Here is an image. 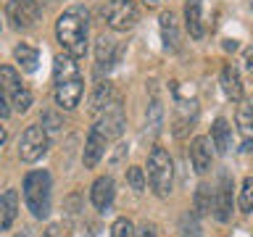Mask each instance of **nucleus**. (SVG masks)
Returning <instances> with one entry per match:
<instances>
[{
  "instance_id": "9b49d317",
  "label": "nucleus",
  "mask_w": 253,
  "mask_h": 237,
  "mask_svg": "<svg viewBox=\"0 0 253 237\" xmlns=\"http://www.w3.org/2000/svg\"><path fill=\"white\" fill-rule=\"evenodd\" d=\"M106 148H108V140L103 137V134L95 129H90V134H87L84 140V150H82V163L87 166V169H95V166L100 163V158L106 156Z\"/></svg>"
},
{
  "instance_id": "72a5a7b5",
  "label": "nucleus",
  "mask_w": 253,
  "mask_h": 237,
  "mask_svg": "<svg viewBox=\"0 0 253 237\" xmlns=\"http://www.w3.org/2000/svg\"><path fill=\"white\" fill-rule=\"evenodd\" d=\"M132 237H156V235H153V229H150V227H140Z\"/></svg>"
},
{
  "instance_id": "6e6552de",
  "label": "nucleus",
  "mask_w": 253,
  "mask_h": 237,
  "mask_svg": "<svg viewBox=\"0 0 253 237\" xmlns=\"http://www.w3.org/2000/svg\"><path fill=\"white\" fill-rule=\"evenodd\" d=\"M5 16H8V21H11L13 29L27 32V29L35 27L37 19H40V3L37 0H8Z\"/></svg>"
},
{
  "instance_id": "58836bf2",
  "label": "nucleus",
  "mask_w": 253,
  "mask_h": 237,
  "mask_svg": "<svg viewBox=\"0 0 253 237\" xmlns=\"http://www.w3.org/2000/svg\"><path fill=\"white\" fill-rule=\"evenodd\" d=\"M251 8H253V5H251Z\"/></svg>"
},
{
  "instance_id": "9d476101",
  "label": "nucleus",
  "mask_w": 253,
  "mask_h": 237,
  "mask_svg": "<svg viewBox=\"0 0 253 237\" xmlns=\"http://www.w3.org/2000/svg\"><path fill=\"white\" fill-rule=\"evenodd\" d=\"M198 118V103L187 100V98H177V106H174V116H171V129L177 137H185L187 129H193Z\"/></svg>"
},
{
  "instance_id": "bb28decb",
  "label": "nucleus",
  "mask_w": 253,
  "mask_h": 237,
  "mask_svg": "<svg viewBox=\"0 0 253 237\" xmlns=\"http://www.w3.org/2000/svg\"><path fill=\"white\" fill-rule=\"evenodd\" d=\"M237 203H240V211H243V213H251V211H253V177H245V179H243V187H240V198H237Z\"/></svg>"
},
{
  "instance_id": "6ab92c4d",
  "label": "nucleus",
  "mask_w": 253,
  "mask_h": 237,
  "mask_svg": "<svg viewBox=\"0 0 253 237\" xmlns=\"http://www.w3.org/2000/svg\"><path fill=\"white\" fill-rule=\"evenodd\" d=\"M111 100H114V84H111L108 79L106 82H98L92 90V98H90V114L98 118L103 111L111 106Z\"/></svg>"
},
{
  "instance_id": "0eeeda50",
  "label": "nucleus",
  "mask_w": 253,
  "mask_h": 237,
  "mask_svg": "<svg viewBox=\"0 0 253 237\" xmlns=\"http://www.w3.org/2000/svg\"><path fill=\"white\" fill-rule=\"evenodd\" d=\"M47 153V132L42 129V126H27L19 140V158L27 163H35L40 161Z\"/></svg>"
},
{
  "instance_id": "a878e982",
  "label": "nucleus",
  "mask_w": 253,
  "mask_h": 237,
  "mask_svg": "<svg viewBox=\"0 0 253 237\" xmlns=\"http://www.w3.org/2000/svg\"><path fill=\"white\" fill-rule=\"evenodd\" d=\"M179 237H201V224L195 213H185L179 219Z\"/></svg>"
},
{
  "instance_id": "aec40b11",
  "label": "nucleus",
  "mask_w": 253,
  "mask_h": 237,
  "mask_svg": "<svg viewBox=\"0 0 253 237\" xmlns=\"http://www.w3.org/2000/svg\"><path fill=\"white\" fill-rule=\"evenodd\" d=\"M16 213H19V193L8 190V193L0 195V232H5L13 224Z\"/></svg>"
},
{
  "instance_id": "a211bd4d",
  "label": "nucleus",
  "mask_w": 253,
  "mask_h": 237,
  "mask_svg": "<svg viewBox=\"0 0 253 237\" xmlns=\"http://www.w3.org/2000/svg\"><path fill=\"white\" fill-rule=\"evenodd\" d=\"M185 27L190 32V37H195V40H201L206 35L203 3H201V0H187V3H185Z\"/></svg>"
},
{
  "instance_id": "423d86ee",
  "label": "nucleus",
  "mask_w": 253,
  "mask_h": 237,
  "mask_svg": "<svg viewBox=\"0 0 253 237\" xmlns=\"http://www.w3.org/2000/svg\"><path fill=\"white\" fill-rule=\"evenodd\" d=\"M103 19L114 32H126L140 21V8L134 0H108L103 8Z\"/></svg>"
},
{
  "instance_id": "473e14b6",
  "label": "nucleus",
  "mask_w": 253,
  "mask_h": 237,
  "mask_svg": "<svg viewBox=\"0 0 253 237\" xmlns=\"http://www.w3.org/2000/svg\"><path fill=\"white\" fill-rule=\"evenodd\" d=\"M42 237H61V227H58V224H50V227L42 232Z\"/></svg>"
},
{
  "instance_id": "2f4dec72",
  "label": "nucleus",
  "mask_w": 253,
  "mask_h": 237,
  "mask_svg": "<svg viewBox=\"0 0 253 237\" xmlns=\"http://www.w3.org/2000/svg\"><path fill=\"white\" fill-rule=\"evenodd\" d=\"M8 114H11V103H8V98L0 92V118H5Z\"/></svg>"
},
{
  "instance_id": "1a4fd4ad",
  "label": "nucleus",
  "mask_w": 253,
  "mask_h": 237,
  "mask_svg": "<svg viewBox=\"0 0 253 237\" xmlns=\"http://www.w3.org/2000/svg\"><path fill=\"white\" fill-rule=\"evenodd\" d=\"M124 126H126V121H124V108H122V103L114 98V100H111V106L98 116L95 129H98L106 140H116V137H122Z\"/></svg>"
},
{
  "instance_id": "dca6fc26",
  "label": "nucleus",
  "mask_w": 253,
  "mask_h": 237,
  "mask_svg": "<svg viewBox=\"0 0 253 237\" xmlns=\"http://www.w3.org/2000/svg\"><path fill=\"white\" fill-rule=\"evenodd\" d=\"M114 195H116V190H114V179H111V177H98L92 182L90 200H92V205L98 211H106L108 205L114 203Z\"/></svg>"
},
{
  "instance_id": "2eb2a0df",
  "label": "nucleus",
  "mask_w": 253,
  "mask_h": 237,
  "mask_svg": "<svg viewBox=\"0 0 253 237\" xmlns=\"http://www.w3.org/2000/svg\"><path fill=\"white\" fill-rule=\"evenodd\" d=\"M213 216H216L221 224L229 221V216H232V179H229L227 174L219 179L216 200H213Z\"/></svg>"
},
{
  "instance_id": "ddd939ff",
  "label": "nucleus",
  "mask_w": 253,
  "mask_h": 237,
  "mask_svg": "<svg viewBox=\"0 0 253 237\" xmlns=\"http://www.w3.org/2000/svg\"><path fill=\"white\" fill-rule=\"evenodd\" d=\"M190 163L198 174H206L213 163V150H211V140L209 137H195L190 142Z\"/></svg>"
},
{
  "instance_id": "cd10ccee",
  "label": "nucleus",
  "mask_w": 253,
  "mask_h": 237,
  "mask_svg": "<svg viewBox=\"0 0 253 237\" xmlns=\"http://www.w3.org/2000/svg\"><path fill=\"white\" fill-rule=\"evenodd\" d=\"M126 182H129V187L134 193H145V174H142L140 166H129L126 169Z\"/></svg>"
},
{
  "instance_id": "c756f323",
  "label": "nucleus",
  "mask_w": 253,
  "mask_h": 237,
  "mask_svg": "<svg viewBox=\"0 0 253 237\" xmlns=\"http://www.w3.org/2000/svg\"><path fill=\"white\" fill-rule=\"evenodd\" d=\"M61 126H63V124L58 121V116L50 114V111H47V114L42 116V129H45V132H58Z\"/></svg>"
},
{
  "instance_id": "4c0bfd02",
  "label": "nucleus",
  "mask_w": 253,
  "mask_h": 237,
  "mask_svg": "<svg viewBox=\"0 0 253 237\" xmlns=\"http://www.w3.org/2000/svg\"><path fill=\"white\" fill-rule=\"evenodd\" d=\"M16 237H27V235H24V232H21V235H16Z\"/></svg>"
},
{
  "instance_id": "4468645a",
  "label": "nucleus",
  "mask_w": 253,
  "mask_h": 237,
  "mask_svg": "<svg viewBox=\"0 0 253 237\" xmlns=\"http://www.w3.org/2000/svg\"><path fill=\"white\" fill-rule=\"evenodd\" d=\"M161 40H164V47L169 53H177L182 47V32H179V21H177V13L171 11H164L161 13Z\"/></svg>"
},
{
  "instance_id": "b1692460",
  "label": "nucleus",
  "mask_w": 253,
  "mask_h": 237,
  "mask_svg": "<svg viewBox=\"0 0 253 237\" xmlns=\"http://www.w3.org/2000/svg\"><path fill=\"white\" fill-rule=\"evenodd\" d=\"M211 145L216 148V153H227L229 150V124H227V118H216V121H213Z\"/></svg>"
},
{
  "instance_id": "f03ea898",
  "label": "nucleus",
  "mask_w": 253,
  "mask_h": 237,
  "mask_svg": "<svg viewBox=\"0 0 253 237\" xmlns=\"http://www.w3.org/2000/svg\"><path fill=\"white\" fill-rule=\"evenodd\" d=\"M55 37L63 47V53L71 58H82L87 53V11L69 8L55 21Z\"/></svg>"
},
{
  "instance_id": "c9c22d12",
  "label": "nucleus",
  "mask_w": 253,
  "mask_h": 237,
  "mask_svg": "<svg viewBox=\"0 0 253 237\" xmlns=\"http://www.w3.org/2000/svg\"><path fill=\"white\" fill-rule=\"evenodd\" d=\"M5 140H8V134H5V129H3V126H0V148L5 145Z\"/></svg>"
},
{
  "instance_id": "39448f33",
  "label": "nucleus",
  "mask_w": 253,
  "mask_h": 237,
  "mask_svg": "<svg viewBox=\"0 0 253 237\" xmlns=\"http://www.w3.org/2000/svg\"><path fill=\"white\" fill-rule=\"evenodd\" d=\"M0 92L8 98L11 108L16 114H27L29 106H32V92L24 87L19 71L13 66H0Z\"/></svg>"
},
{
  "instance_id": "20e7f679",
  "label": "nucleus",
  "mask_w": 253,
  "mask_h": 237,
  "mask_svg": "<svg viewBox=\"0 0 253 237\" xmlns=\"http://www.w3.org/2000/svg\"><path fill=\"white\" fill-rule=\"evenodd\" d=\"M148 185L156 198H169L174 185V163L164 148H153L148 156Z\"/></svg>"
},
{
  "instance_id": "7ed1b4c3",
  "label": "nucleus",
  "mask_w": 253,
  "mask_h": 237,
  "mask_svg": "<svg viewBox=\"0 0 253 237\" xmlns=\"http://www.w3.org/2000/svg\"><path fill=\"white\" fill-rule=\"evenodd\" d=\"M50 174L45 169H37V171H29L24 177V185H21V193H24V203L27 208L32 211L35 219H47L50 213Z\"/></svg>"
},
{
  "instance_id": "f257e3e1",
  "label": "nucleus",
  "mask_w": 253,
  "mask_h": 237,
  "mask_svg": "<svg viewBox=\"0 0 253 237\" xmlns=\"http://www.w3.org/2000/svg\"><path fill=\"white\" fill-rule=\"evenodd\" d=\"M53 87H55V103L63 111H74L82 100L84 82H82V71H79L77 58L71 55H55L53 61Z\"/></svg>"
},
{
  "instance_id": "7c9ffc66",
  "label": "nucleus",
  "mask_w": 253,
  "mask_h": 237,
  "mask_svg": "<svg viewBox=\"0 0 253 237\" xmlns=\"http://www.w3.org/2000/svg\"><path fill=\"white\" fill-rule=\"evenodd\" d=\"M243 63H245V69L253 74V45L251 47H245V53H243Z\"/></svg>"
},
{
  "instance_id": "e433bc0d",
  "label": "nucleus",
  "mask_w": 253,
  "mask_h": 237,
  "mask_svg": "<svg viewBox=\"0 0 253 237\" xmlns=\"http://www.w3.org/2000/svg\"><path fill=\"white\" fill-rule=\"evenodd\" d=\"M164 0H145V5H150V8H156V5H161Z\"/></svg>"
},
{
  "instance_id": "5701e85b",
  "label": "nucleus",
  "mask_w": 253,
  "mask_h": 237,
  "mask_svg": "<svg viewBox=\"0 0 253 237\" xmlns=\"http://www.w3.org/2000/svg\"><path fill=\"white\" fill-rule=\"evenodd\" d=\"M193 213L195 216H209V213L213 211V193H211V187L206 185H198V190H195V200H193Z\"/></svg>"
},
{
  "instance_id": "c85d7f7f",
  "label": "nucleus",
  "mask_w": 253,
  "mask_h": 237,
  "mask_svg": "<svg viewBox=\"0 0 253 237\" xmlns=\"http://www.w3.org/2000/svg\"><path fill=\"white\" fill-rule=\"evenodd\" d=\"M134 229H132V221L129 219H116L114 227H111V237H132Z\"/></svg>"
},
{
  "instance_id": "f3484780",
  "label": "nucleus",
  "mask_w": 253,
  "mask_h": 237,
  "mask_svg": "<svg viewBox=\"0 0 253 237\" xmlns=\"http://www.w3.org/2000/svg\"><path fill=\"white\" fill-rule=\"evenodd\" d=\"M219 82H221V90H224V95L229 100H235V103L243 100V79H240V71H237L235 63H224Z\"/></svg>"
},
{
  "instance_id": "412c9836",
  "label": "nucleus",
  "mask_w": 253,
  "mask_h": 237,
  "mask_svg": "<svg viewBox=\"0 0 253 237\" xmlns=\"http://www.w3.org/2000/svg\"><path fill=\"white\" fill-rule=\"evenodd\" d=\"M237 129H240L243 140H245V148H253V103H243L237 106Z\"/></svg>"
},
{
  "instance_id": "f704fd0d",
  "label": "nucleus",
  "mask_w": 253,
  "mask_h": 237,
  "mask_svg": "<svg viewBox=\"0 0 253 237\" xmlns=\"http://www.w3.org/2000/svg\"><path fill=\"white\" fill-rule=\"evenodd\" d=\"M224 50H237V40H224Z\"/></svg>"
},
{
  "instance_id": "f8f14e48",
  "label": "nucleus",
  "mask_w": 253,
  "mask_h": 237,
  "mask_svg": "<svg viewBox=\"0 0 253 237\" xmlns=\"http://www.w3.org/2000/svg\"><path fill=\"white\" fill-rule=\"evenodd\" d=\"M116 61H119V45H116V40L108 37V35H100L98 37V45H95V63H98L95 71L103 74V71H108Z\"/></svg>"
},
{
  "instance_id": "393cba45",
  "label": "nucleus",
  "mask_w": 253,
  "mask_h": 237,
  "mask_svg": "<svg viewBox=\"0 0 253 237\" xmlns=\"http://www.w3.org/2000/svg\"><path fill=\"white\" fill-rule=\"evenodd\" d=\"M161 121H164V108H161L158 100H153L148 106V114H145V129L150 134H158L161 132Z\"/></svg>"
},
{
  "instance_id": "4be33fe9",
  "label": "nucleus",
  "mask_w": 253,
  "mask_h": 237,
  "mask_svg": "<svg viewBox=\"0 0 253 237\" xmlns=\"http://www.w3.org/2000/svg\"><path fill=\"white\" fill-rule=\"evenodd\" d=\"M13 58L16 63L21 66V71H27V74H32V71H37V63H40V53L35 50L32 45H16L13 47Z\"/></svg>"
}]
</instances>
